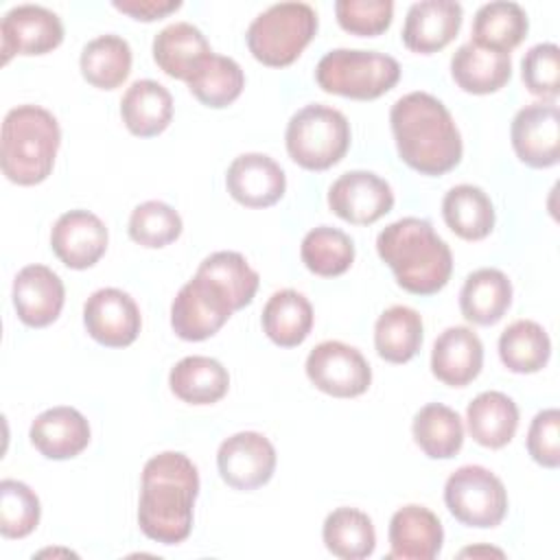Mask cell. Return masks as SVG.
I'll use <instances>...</instances> for the list:
<instances>
[{
    "mask_svg": "<svg viewBox=\"0 0 560 560\" xmlns=\"http://www.w3.org/2000/svg\"><path fill=\"white\" fill-rule=\"evenodd\" d=\"M199 494L197 466L177 451L153 455L142 468L138 525L162 545H177L192 529V505Z\"/></svg>",
    "mask_w": 560,
    "mask_h": 560,
    "instance_id": "6da1fadb",
    "label": "cell"
},
{
    "mask_svg": "<svg viewBox=\"0 0 560 560\" xmlns=\"http://www.w3.org/2000/svg\"><path fill=\"white\" fill-rule=\"evenodd\" d=\"M400 160L422 175H444L462 160V136L446 105L429 92H409L389 109Z\"/></svg>",
    "mask_w": 560,
    "mask_h": 560,
    "instance_id": "7a4b0ae2",
    "label": "cell"
},
{
    "mask_svg": "<svg viewBox=\"0 0 560 560\" xmlns=\"http://www.w3.org/2000/svg\"><path fill=\"white\" fill-rule=\"evenodd\" d=\"M376 252L394 271L396 282L413 295L438 293L453 271L451 247L427 219L402 217L389 223L376 236Z\"/></svg>",
    "mask_w": 560,
    "mask_h": 560,
    "instance_id": "3957f363",
    "label": "cell"
},
{
    "mask_svg": "<svg viewBox=\"0 0 560 560\" xmlns=\"http://www.w3.org/2000/svg\"><path fill=\"white\" fill-rule=\"evenodd\" d=\"M61 129L57 118L39 105H18L2 122L0 164L7 179L20 186L44 182L57 158Z\"/></svg>",
    "mask_w": 560,
    "mask_h": 560,
    "instance_id": "277c9868",
    "label": "cell"
},
{
    "mask_svg": "<svg viewBox=\"0 0 560 560\" xmlns=\"http://www.w3.org/2000/svg\"><path fill=\"white\" fill-rule=\"evenodd\" d=\"M398 79V61L376 50L335 48L326 52L315 68V81L324 92L354 101L378 98L389 92Z\"/></svg>",
    "mask_w": 560,
    "mask_h": 560,
    "instance_id": "5b68a950",
    "label": "cell"
},
{
    "mask_svg": "<svg viewBox=\"0 0 560 560\" xmlns=\"http://www.w3.org/2000/svg\"><path fill=\"white\" fill-rule=\"evenodd\" d=\"M317 33V13L306 2H278L247 28V48L265 66H291Z\"/></svg>",
    "mask_w": 560,
    "mask_h": 560,
    "instance_id": "8992f818",
    "label": "cell"
},
{
    "mask_svg": "<svg viewBox=\"0 0 560 560\" xmlns=\"http://www.w3.org/2000/svg\"><path fill=\"white\" fill-rule=\"evenodd\" d=\"M291 160L306 171H326L343 160L350 147L348 118L328 105L298 109L284 131Z\"/></svg>",
    "mask_w": 560,
    "mask_h": 560,
    "instance_id": "52a82bcc",
    "label": "cell"
},
{
    "mask_svg": "<svg viewBox=\"0 0 560 560\" xmlns=\"http://www.w3.org/2000/svg\"><path fill=\"white\" fill-rule=\"evenodd\" d=\"M238 311L232 293L212 276L197 269L171 304V326L179 339L203 341Z\"/></svg>",
    "mask_w": 560,
    "mask_h": 560,
    "instance_id": "ba28073f",
    "label": "cell"
},
{
    "mask_svg": "<svg viewBox=\"0 0 560 560\" xmlns=\"http://www.w3.org/2000/svg\"><path fill=\"white\" fill-rule=\"evenodd\" d=\"M448 512L468 527H497L508 514L503 481L483 466H459L444 483Z\"/></svg>",
    "mask_w": 560,
    "mask_h": 560,
    "instance_id": "9c48e42d",
    "label": "cell"
},
{
    "mask_svg": "<svg viewBox=\"0 0 560 560\" xmlns=\"http://www.w3.org/2000/svg\"><path fill=\"white\" fill-rule=\"evenodd\" d=\"M306 376L324 394L354 398L368 392L372 370L365 357L343 341H322L306 357Z\"/></svg>",
    "mask_w": 560,
    "mask_h": 560,
    "instance_id": "30bf717a",
    "label": "cell"
},
{
    "mask_svg": "<svg viewBox=\"0 0 560 560\" xmlns=\"http://www.w3.org/2000/svg\"><path fill=\"white\" fill-rule=\"evenodd\" d=\"M217 468L230 488L256 490L273 477L276 448L262 433L238 431L221 442Z\"/></svg>",
    "mask_w": 560,
    "mask_h": 560,
    "instance_id": "8fae6325",
    "label": "cell"
},
{
    "mask_svg": "<svg viewBox=\"0 0 560 560\" xmlns=\"http://www.w3.org/2000/svg\"><path fill=\"white\" fill-rule=\"evenodd\" d=\"M328 206L348 223L370 225L394 208V190L372 171H348L328 188Z\"/></svg>",
    "mask_w": 560,
    "mask_h": 560,
    "instance_id": "7c38bea8",
    "label": "cell"
},
{
    "mask_svg": "<svg viewBox=\"0 0 560 560\" xmlns=\"http://www.w3.org/2000/svg\"><path fill=\"white\" fill-rule=\"evenodd\" d=\"M63 39L61 18L39 4H18L9 9L0 24L2 63L13 55H44Z\"/></svg>",
    "mask_w": 560,
    "mask_h": 560,
    "instance_id": "4fadbf2b",
    "label": "cell"
},
{
    "mask_svg": "<svg viewBox=\"0 0 560 560\" xmlns=\"http://www.w3.org/2000/svg\"><path fill=\"white\" fill-rule=\"evenodd\" d=\"M88 335L107 348H125L136 341L142 319L136 300L116 287L94 291L83 306Z\"/></svg>",
    "mask_w": 560,
    "mask_h": 560,
    "instance_id": "5bb4252c",
    "label": "cell"
},
{
    "mask_svg": "<svg viewBox=\"0 0 560 560\" xmlns=\"http://www.w3.org/2000/svg\"><path fill=\"white\" fill-rule=\"evenodd\" d=\"M510 138L518 160L532 168H549L560 158V112L553 103H532L516 112Z\"/></svg>",
    "mask_w": 560,
    "mask_h": 560,
    "instance_id": "9a60e30c",
    "label": "cell"
},
{
    "mask_svg": "<svg viewBox=\"0 0 560 560\" xmlns=\"http://www.w3.org/2000/svg\"><path fill=\"white\" fill-rule=\"evenodd\" d=\"M50 247L66 267L88 269L107 249V228L90 210H68L52 225Z\"/></svg>",
    "mask_w": 560,
    "mask_h": 560,
    "instance_id": "2e32d148",
    "label": "cell"
},
{
    "mask_svg": "<svg viewBox=\"0 0 560 560\" xmlns=\"http://www.w3.org/2000/svg\"><path fill=\"white\" fill-rule=\"evenodd\" d=\"M225 186L241 206L267 208L282 199L287 177L273 158L265 153H243L228 166Z\"/></svg>",
    "mask_w": 560,
    "mask_h": 560,
    "instance_id": "e0dca14e",
    "label": "cell"
},
{
    "mask_svg": "<svg viewBox=\"0 0 560 560\" xmlns=\"http://www.w3.org/2000/svg\"><path fill=\"white\" fill-rule=\"evenodd\" d=\"M63 282L46 265H26L18 271L13 280V306L26 326L44 328L52 324L63 308Z\"/></svg>",
    "mask_w": 560,
    "mask_h": 560,
    "instance_id": "ac0fdd59",
    "label": "cell"
},
{
    "mask_svg": "<svg viewBox=\"0 0 560 560\" xmlns=\"http://www.w3.org/2000/svg\"><path fill=\"white\" fill-rule=\"evenodd\" d=\"M462 4L453 0L413 2L402 24V42L413 52H438L455 39L462 26Z\"/></svg>",
    "mask_w": 560,
    "mask_h": 560,
    "instance_id": "d6986e66",
    "label": "cell"
},
{
    "mask_svg": "<svg viewBox=\"0 0 560 560\" xmlns=\"http://www.w3.org/2000/svg\"><path fill=\"white\" fill-rule=\"evenodd\" d=\"M442 542V523L429 508L411 503L394 512L389 521V560H433Z\"/></svg>",
    "mask_w": 560,
    "mask_h": 560,
    "instance_id": "ffe728a7",
    "label": "cell"
},
{
    "mask_svg": "<svg viewBox=\"0 0 560 560\" xmlns=\"http://www.w3.org/2000/svg\"><path fill=\"white\" fill-rule=\"evenodd\" d=\"M483 365V343L466 326H451L438 335L431 350V372L451 387L475 381Z\"/></svg>",
    "mask_w": 560,
    "mask_h": 560,
    "instance_id": "44dd1931",
    "label": "cell"
},
{
    "mask_svg": "<svg viewBox=\"0 0 560 560\" xmlns=\"http://www.w3.org/2000/svg\"><path fill=\"white\" fill-rule=\"evenodd\" d=\"M31 444L48 459L77 457L90 444V424L74 407H52L42 411L28 431Z\"/></svg>",
    "mask_w": 560,
    "mask_h": 560,
    "instance_id": "7402d4cb",
    "label": "cell"
},
{
    "mask_svg": "<svg viewBox=\"0 0 560 560\" xmlns=\"http://www.w3.org/2000/svg\"><path fill=\"white\" fill-rule=\"evenodd\" d=\"M451 74L468 94H490L501 90L512 77L510 52L462 44L451 57Z\"/></svg>",
    "mask_w": 560,
    "mask_h": 560,
    "instance_id": "603a6c76",
    "label": "cell"
},
{
    "mask_svg": "<svg viewBox=\"0 0 560 560\" xmlns=\"http://www.w3.org/2000/svg\"><path fill=\"white\" fill-rule=\"evenodd\" d=\"M120 116L133 136H158L171 125L173 96L153 79L133 81L120 98Z\"/></svg>",
    "mask_w": 560,
    "mask_h": 560,
    "instance_id": "cb8c5ba5",
    "label": "cell"
},
{
    "mask_svg": "<svg viewBox=\"0 0 560 560\" xmlns=\"http://www.w3.org/2000/svg\"><path fill=\"white\" fill-rule=\"evenodd\" d=\"M512 304V282L501 269L483 267L472 271L459 291L462 315L477 326L497 324Z\"/></svg>",
    "mask_w": 560,
    "mask_h": 560,
    "instance_id": "d4e9b609",
    "label": "cell"
},
{
    "mask_svg": "<svg viewBox=\"0 0 560 560\" xmlns=\"http://www.w3.org/2000/svg\"><path fill=\"white\" fill-rule=\"evenodd\" d=\"M466 422L470 438L486 448L505 446L518 429V407L503 392H481L468 402Z\"/></svg>",
    "mask_w": 560,
    "mask_h": 560,
    "instance_id": "484cf974",
    "label": "cell"
},
{
    "mask_svg": "<svg viewBox=\"0 0 560 560\" xmlns=\"http://www.w3.org/2000/svg\"><path fill=\"white\" fill-rule=\"evenodd\" d=\"M210 52L208 39L190 22H173L153 37V61L173 79L188 81L197 63Z\"/></svg>",
    "mask_w": 560,
    "mask_h": 560,
    "instance_id": "4316f807",
    "label": "cell"
},
{
    "mask_svg": "<svg viewBox=\"0 0 560 560\" xmlns=\"http://www.w3.org/2000/svg\"><path fill=\"white\" fill-rule=\"evenodd\" d=\"M168 385L171 392L188 405H212L228 394L230 374L217 359L192 354L173 365Z\"/></svg>",
    "mask_w": 560,
    "mask_h": 560,
    "instance_id": "83f0119b",
    "label": "cell"
},
{
    "mask_svg": "<svg viewBox=\"0 0 560 560\" xmlns=\"http://www.w3.org/2000/svg\"><path fill=\"white\" fill-rule=\"evenodd\" d=\"M265 335L280 348L300 346L313 328V306L295 289L276 291L260 315Z\"/></svg>",
    "mask_w": 560,
    "mask_h": 560,
    "instance_id": "f1b7e54d",
    "label": "cell"
},
{
    "mask_svg": "<svg viewBox=\"0 0 560 560\" xmlns=\"http://www.w3.org/2000/svg\"><path fill=\"white\" fill-rule=\"evenodd\" d=\"M446 225L464 241H481L494 228V206L490 197L472 184L453 186L442 201Z\"/></svg>",
    "mask_w": 560,
    "mask_h": 560,
    "instance_id": "f546056e",
    "label": "cell"
},
{
    "mask_svg": "<svg viewBox=\"0 0 560 560\" xmlns=\"http://www.w3.org/2000/svg\"><path fill=\"white\" fill-rule=\"evenodd\" d=\"M422 346V317L411 306H389L374 324V348L389 363H407Z\"/></svg>",
    "mask_w": 560,
    "mask_h": 560,
    "instance_id": "4dcf8cb0",
    "label": "cell"
},
{
    "mask_svg": "<svg viewBox=\"0 0 560 560\" xmlns=\"http://www.w3.org/2000/svg\"><path fill=\"white\" fill-rule=\"evenodd\" d=\"M186 83L199 103L221 109L241 96L245 88V74L234 59L210 52L197 63Z\"/></svg>",
    "mask_w": 560,
    "mask_h": 560,
    "instance_id": "1f68e13d",
    "label": "cell"
},
{
    "mask_svg": "<svg viewBox=\"0 0 560 560\" xmlns=\"http://www.w3.org/2000/svg\"><path fill=\"white\" fill-rule=\"evenodd\" d=\"M420 451L431 459H451L464 444V424L455 409L442 402L424 405L411 424Z\"/></svg>",
    "mask_w": 560,
    "mask_h": 560,
    "instance_id": "d6a6232c",
    "label": "cell"
},
{
    "mask_svg": "<svg viewBox=\"0 0 560 560\" xmlns=\"http://www.w3.org/2000/svg\"><path fill=\"white\" fill-rule=\"evenodd\" d=\"M527 13L516 2H488L477 9L472 20V44L510 52L527 35Z\"/></svg>",
    "mask_w": 560,
    "mask_h": 560,
    "instance_id": "836d02e7",
    "label": "cell"
},
{
    "mask_svg": "<svg viewBox=\"0 0 560 560\" xmlns=\"http://www.w3.org/2000/svg\"><path fill=\"white\" fill-rule=\"evenodd\" d=\"M79 66L90 85L98 90H114L131 72V48L120 35H98L83 46Z\"/></svg>",
    "mask_w": 560,
    "mask_h": 560,
    "instance_id": "e575fe53",
    "label": "cell"
},
{
    "mask_svg": "<svg viewBox=\"0 0 560 560\" xmlns=\"http://www.w3.org/2000/svg\"><path fill=\"white\" fill-rule=\"evenodd\" d=\"M326 549L343 560H363L376 547V532L372 518L357 508L332 510L322 527Z\"/></svg>",
    "mask_w": 560,
    "mask_h": 560,
    "instance_id": "d590c367",
    "label": "cell"
},
{
    "mask_svg": "<svg viewBox=\"0 0 560 560\" xmlns=\"http://www.w3.org/2000/svg\"><path fill=\"white\" fill-rule=\"evenodd\" d=\"M499 357L510 372L534 374L551 357L549 335L538 322L516 319L499 337Z\"/></svg>",
    "mask_w": 560,
    "mask_h": 560,
    "instance_id": "8d00e7d4",
    "label": "cell"
},
{
    "mask_svg": "<svg viewBox=\"0 0 560 560\" xmlns=\"http://www.w3.org/2000/svg\"><path fill=\"white\" fill-rule=\"evenodd\" d=\"M300 258L315 276H341L350 269L354 260V243L343 230L319 225L306 232V236L302 238Z\"/></svg>",
    "mask_w": 560,
    "mask_h": 560,
    "instance_id": "74e56055",
    "label": "cell"
},
{
    "mask_svg": "<svg viewBox=\"0 0 560 560\" xmlns=\"http://www.w3.org/2000/svg\"><path fill=\"white\" fill-rule=\"evenodd\" d=\"M182 217L164 201L151 199L133 208L129 217V236L142 247H164L182 234Z\"/></svg>",
    "mask_w": 560,
    "mask_h": 560,
    "instance_id": "f35d334b",
    "label": "cell"
},
{
    "mask_svg": "<svg viewBox=\"0 0 560 560\" xmlns=\"http://www.w3.org/2000/svg\"><path fill=\"white\" fill-rule=\"evenodd\" d=\"M37 494L18 479L0 481V534L4 538H24L39 523Z\"/></svg>",
    "mask_w": 560,
    "mask_h": 560,
    "instance_id": "ab89813d",
    "label": "cell"
},
{
    "mask_svg": "<svg viewBox=\"0 0 560 560\" xmlns=\"http://www.w3.org/2000/svg\"><path fill=\"white\" fill-rule=\"evenodd\" d=\"M197 269L219 280L232 293L238 308L247 306L258 291L260 278L238 252H214Z\"/></svg>",
    "mask_w": 560,
    "mask_h": 560,
    "instance_id": "60d3db41",
    "label": "cell"
},
{
    "mask_svg": "<svg viewBox=\"0 0 560 560\" xmlns=\"http://www.w3.org/2000/svg\"><path fill=\"white\" fill-rule=\"evenodd\" d=\"M525 88L540 98H556L560 92V48L551 42L532 46L521 61Z\"/></svg>",
    "mask_w": 560,
    "mask_h": 560,
    "instance_id": "b9f144b4",
    "label": "cell"
},
{
    "mask_svg": "<svg viewBox=\"0 0 560 560\" xmlns=\"http://www.w3.org/2000/svg\"><path fill=\"white\" fill-rule=\"evenodd\" d=\"M335 15L343 31L361 37H374L389 28L394 18L392 0H337Z\"/></svg>",
    "mask_w": 560,
    "mask_h": 560,
    "instance_id": "7bdbcfd3",
    "label": "cell"
},
{
    "mask_svg": "<svg viewBox=\"0 0 560 560\" xmlns=\"http://www.w3.org/2000/svg\"><path fill=\"white\" fill-rule=\"evenodd\" d=\"M527 453L545 468L560 466V411L542 409L534 416L527 431Z\"/></svg>",
    "mask_w": 560,
    "mask_h": 560,
    "instance_id": "ee69618b",
    "label": "cell"
},
{
    "mask_svg": "<svg viewBox=\"0 0 560 560\" xmlns=\"http://www.w3.org/2000/svg\"><path fill=\"white\" fill-rule=\"evenodd\" d=\"M114 9L131 15L133 20L153 22L182 7L179 0H114Z\"/></svg>",
    "mask_w": 560,
    "mask_h": 560,
    "instance_id": "f6af8a7d",
    "label": "cell"
}]
</instances>
